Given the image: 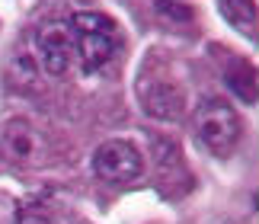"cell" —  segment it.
Instances as JSON below:
<instances>
[{
  "mask_svg": "<svg viewBox=\"0 0 259 224\" xmlns=\"http://www.w3.org/2000/svg\"><path fill=\"white\" fill-rule=\"evenodd\" d=\"M74 48L80 52L83 70H99L115 52V26L99 29V32H74Z\"/></svg>",
  "mask_w": 259,
  "mask_h": 224,
  "instance_id": "5b68a950",
  "label": "cell"
},
{
  "mask_svg": "<svg viewBox=\"0 0 259 224\" xmlns=\"http://www.w3.org/2000/svg\"><path fill=\"white\" fill-rule=\"evenodd\" d=\"M221 10L237 29H253V23H256V4L253 0H224Z\"/></svg>",
  "mask_w": 259,
  "mask_h": 224,
  "instance_id": "ba28073f",
  "label": "cell"
},
{
  "mask_svg": "<svg viewBox=\"0 0 259 224\" xmlns=\"http://www.w3.org/2000/svg\"><path fill=\"white\" fill-rule=\"evenodd\" d=\"M19 224H52V221L42 218V215H23V218H19Z\"/></svg>",
  "mask_w": 259,
  "mask_h": 224,
  "instance_id": "30bf717a",
  "label": "cell"
},
{
  "mask_svg": "<svg viewBox=\"0 0 259 224\" xmlns=\"http://www.w3.org/2000/svg\"><path fill=\"white\" fill-rule=\"evenodd\" d=\"M35 52L42 67L48 70L52 77H61L67 64H71V55H74V29L71 23H48L38 29V39H35Z\"/></svg>",
  "mask_w": 259,
  "mask_h": 224,
  "instance_id": "277c9868",
  "label": "cell"
},
{
  "mask_svg": "<svg viewBox=\"0 0 259 224\" xmlns=\"http://www.w3.org/2000/svg\"><path fill=\"white\" fill-rule=\"evenodd\" d=\"M157 10H160L163 16H170V19H189L192 16V10H189L183 0H154Z\"/></svg>",
  "mask_w": 259,
  "mask_h": 224,
  "instance_id": "9c48e42d",
  "label": "cell"
},
{
  "mask_svg": "<svg viewBox=\"0 0 259 224\" xmlns=\"http://www.w3.org/2000/svg\"><path fill=\"white\" fill-rule=\"evenodd\" d=\"M0 157L16 167H35V164H45L48 144L26 119H13L0 131Z\"/></svg>",
  "mask_w": 259,
  "mask_h": 224,
  "instance_id": "3957f363",
  "label": "cell"
},
{
  "mask_svg": "<svg viewBox=\"0 0 259 224\" xmlns=\"http://www.w3.org/2000/svg\"><path fill=\"white\" fill-rule=\"evenodd\" d=\"M144 109H147V116H154V119H170L173 122V119L183 116L186 99L173 84H157L144 93Z\"/></svg>",
  "mask_w": 259,
  "mask_h": 224,
  "instance_id": "8992f818",
  "label": "cell"
},
{
  "mask_svg": "<svg viewBox=\"0 0 259 224\" xmlns=\"http://www.w3.org/2000/svg\"><path fill=\"white\" fill-rule=\"evenodd\" d=\"M227 87L234 90L240 99H246V103H256V74H253V67L246 70V64H237L234 70H227Z\"/></svg>",
  "mask_w": 259,
  "mask_h": 224,
  "instance_id": "52a82bcc",
  "label": "cell"
},
{
  "mask_svg": "<svg viewBox=\"0 0 259 224\" xmlns=\"http://www.w3.org/2000/svg\"><path fill=\"white\" fill-rule=\"evenodd\" d=\"M192 125H195V138L205 151H211L214 157L231 154L240 141V116L227 99L208 96L195 106L192 112Z\"/></svg>",
  "mask_w": 259,
  "mask_h": 224,
  "instance_id": "6da1fadb",
  "label": "cell"
},
{
  "mask_svg": "<svg viewBox=\"0 0 259 224\" xmlns=\"http://www.w3.org/2000/svg\"><path fill=\"white\" fill-rule=\"evenodd\" d=\"M141 170H144L141 151L125 138L103 141L93 154V173L106 182H132L141 176Z\"/></svg>",
  "mask_w": 259,
  "mask_h": 224,
  "instance_id": "7a4b0ae2",
  "label": "cell"
}]
</instances>
